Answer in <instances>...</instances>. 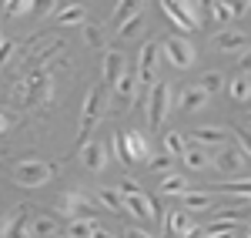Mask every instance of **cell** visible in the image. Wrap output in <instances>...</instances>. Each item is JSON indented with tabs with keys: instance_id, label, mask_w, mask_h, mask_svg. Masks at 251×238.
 Wrapping results in <instances>:
<instances>
[{
	"instance_id": "obj_1",
	"label": "cell",
	"mask_w": 251,
	"mask_h": 238,
	"mask_svg": "<svg viewBox=\"0 0 251 238\" xmlns=\"http://www.w3.org/2000/svg\"><path fill=\"white\" fill-rule=\"evenodd\" d=\"M50 94H54V74H50V67L27 71L20 80L10 84V104H37V101H50Z\"/></svg>"
},
{
	"instance_id": "obj_2",
	"label": "cell",
	"mask_w": 251,
	"mask_h": 238,
	"mask_svg": "<svg viewBox=\"0 0 251 238\" xmlns=\"http://www.w3.org/2000/svg\"><path fill=\"white\" fill-rule=\"evenodd\" d=\"M60 47H64V40L60 37H34L24 51L17 54V64L24 67H30V71H37V67H47V60L57 57Z\"/></svg>"
},
{
	"instance_id": "obj_3",
	"label": "cell",
	"mask_w": 251,
	"mask_h": 238,
	"mask_svg": "<svg viewBox=\"0 0 251 238\" xmlns=\"http://www.w3.org/2000/svg\"><path fill=\"white\" fill-rule=\"evenodd\" d=\"M57 175V164L50 161H37V158H27V161H17L14 164V181L20 188H40Z\"/></svg>"
},
{
	"instance_id": "obj_4",
	"label": "cell",
	"mask_w": 251,
	"mask_h": 238,
	"mask_svg": "<svg viewBox=\"0 0 251 238\" xmlns=\"http://www.w3.org/2000/svg\"><path fill=\"white\" fill-rule=\"evenodd\" d=\"M100 114H104V91H100V87H91V91H87V98H84V107H80V134H77V148L91 141V131H94V124L100 121Z\"/></svg>"
},
{
	"instance_id": "obj_5",
	"label": "cell",
	"mask_w": 251,
	"mask_h": 238,
	"mask_svg": "<svg viewBox=\"0 0 251 238\" xmlns=\"http://www.w3.org/2000/svg\"><path fill=\"white\" fill-rule=\"evenodd\" d=\"M161 54H164V57H168V64H174L177 71H188V67H194V60H198L194 44L188 37H177V34L161 44Z\"/></svg>"
},
{
	"instance_id": "obj_6",
	"label": "cell",
	"mask_w": 251,
	"mask_h": 238,
	"mask_svg": "<svg viewBox=\"0 0 251 238\" xmlns=\"http://www.w3.org/2000/svg\"><path fill=\"white\" fill-rule=\"evenodd\" d=\"M94 208H100V205H97L91 195H84V191H64L57 198V215L67 218V221L80 218V215H91Z\"/></svg>"
},
{
	"instance_id": "obj_7",
	"label": "cell",
	"mask_w": 251,
	"mask_h": 238,
	"mask_svg": "<svg viewBox=\"0 0 251 238\" xmlns=\"http://www.w3.org/2000/svg\"><path fill=\"white\" fill-rule=\"evenodd\" d=\"M168 111H171V87L164 80H157L154 87L148 91V124L161 128L164 118H168Z\"/></svg>"
},
{
	"instance_id": "obj_8",
	"label": "cell",
	"mask_w": 251,
	"mask_h": 238,
	"mask_svg": "<svg viewBox=\"0 0 251 238\" xmlns=\"http://www.w3.org/2000/svg\"><path fill=\"white\" fill-rule=\"evenodd\" d=\"M157 57H161V47L151 44V40H148V44L141 47V54H137V71L134 74H137V84H144L148 91L157 84Z\"/></svg>"
},
{
	"instance_id": "obj_9",
	"label": "cell",
	"mask_w": 251,
	"mask_h": 238,
	"mask_svg": "<svg viewBox=\"0 0 251 238\" xmlns=\"http://www.w3.org/2000/svg\"><path fill=\"white\" fill-rule=\"evenodd\" d=\"M225 141H228V131L221 128V124H208V128H194L191 131V148H225Z\"/></svg>"
},
{
	"instance_id": "obj_10",
	"label": "cell",
	"mask_w": 251,
	"mask_h": 238,
	"mask_svg": "<svg viewBox=\"0 0 251 238\" xmlns=\"http://www.w3.org/2000/svg\"><path fill=\"white\" fill-rule=\"evenodd\" d=\"M80 164L91 171V175H100L104 168H107V148L100 144V141H87V144H80Z\"/></svg>"
},
{
	"instance_id": "obj_11",
	"label": "cell",
	"mask_w": 251,
	"mask_h": 238,
	"mask_svg": "<svg viewBox=\"0 0 251 238\" xmlns=\"http://www.w3.org/2000/svg\"><path fill=\"white\" fill-rule=\"evenodd\" d=\"M124 212L127 215H134V218H141V221H154L161 212H157V205L144 191H137V195H124Z\"/></svg>"
},
{
	"instance_id": "obj_12",
	"label": "cell",
	"mask_w": 251,
	"mask_h": 238,
	"mask_svg": "<svg viewBox=\"0 0 251 238\" xmlns=\"http://www.w3.org/2000/svg\"><path fill=\"white\" fill-rule=\"evenodd\" d=\"M211 47L218 54H245L248 51V37L241 30H221L211 37Z\"/></svg>"
},
{
	"instance_id": "obj_13",
	"label": "cell",
	"mask_w": 251,
	"mask_h": 238,
	"mask_svg": "<svg viewBox=\"0 0 251 238\" xmlns=\"http://www.w3.org/2000/svg\"><path fill=\"white\" fill-rule=\"evenodd\" d=\"M114 94L117 101H124V107H134V101H137V74L134 71H121V78L114 80Z\"/></svg>"
},
{
	"instance_id": "obj_14",
	"label": "cell",
	"mask_w": 251,
	"mask_h": 238,
	"mask_svg": "<svg viewBox=\"0 0 251 238\" xmlns=\"http://www.w3.org/2000/svg\"><path fill=\"white\" fill-rule=\"evenodd\" d=\"M211 164L218 171H225V175H238L241 164H245V155H241V148H218Z\"/></svg>"
},
{
	"instance_id": "obj_15",
	"label": "cell",
	"mask_w": 251,
	"mask_h": 238,
	"mask_svg": "<svg viewBox=\"0 0 251 238\" xmlns=\"http://www.w3.org/2000/svg\"><path fill=\"white\" fill-rule=\"evenodd\" d=\"M27 208H30V205H20L17 218L7 221L0 235H3V238H34V235H30V212H27Z\"/></svg>"
},
{
	"instance_id": "obj_16",
	"label": "cell",
	"mask_w": 251,
	"mask_h": 238,
	"mask_svg": "<svg viewBox=\"0 0 251 238\" xmlns=\"http://www.w3.org/2000/svg\"><path fill=\"white\" fill-rule=\"evenodd\" d=\"M174 7H177V14H181V17H184V24H188V27H191V30H204V10H208V7H201V3H194V0H181V3H174Z\"/></svg>"
},
{
	"instance_id": "obj_17",
	"label": "cell",
	"mask_w": 251,
	"mask_h": 238,
	"mask_svg": "<svg viewBox=\"0 0 251 238\" xmlns=\"http://www.w3.org/2000/svg\"><path fill=\"white\" fill-rule=\"evenodd\" d=\"M208 101L211 98L204 94V87H201V84H191V87L181 91V101H177V104H181V111H201Z\"/></svg>"
},
{
	"instance_id": "obj_18",
	"label": "cell",
	"mask_w": 251,
	"mask_h": 238,
	"mask_svg": "<svg viewBox=\"0 0 251 238\" xmlns=\"http://www.w3.org/2000/svg\"><path fill=\"white\" fill-rule=\"evenodd\" d=\"M84 17H87V7H84V3H71V7H60L57 14H54V20H57L60 27H77V24H84Z\"/></svg>"
},
{
	"instance_id": "obj_19",
	"label": "cell",
	"mask_w": 251,
	"mask_h": 238,
	"mask_svg": "<svg viewBox=\"0 0 251 238\" xmlns=\"http://www.w3.org/2000/svg\"><path fill=\"white\" fill-rule=\"evenodd\" d=\"M124 141H127V151H131V161H148L151 158V148L141 131H124Z\"/></svg>"
},
{
	"instance_id": "obj_20",
	"label": "cell",
	"mask_w": 251,
	"mask_h": 238,
	"mask_svg": "<svg viewBox=\"0 0 251 238\" xmlns=\"http://www.w3.org/2000/svg\"><path fill=\"white\" fill-rule=\"evenodd\" d=\"M124 67H127V64H124V57H121V51H107V54H104V64H100V74H104V80L114 84Z\"/></svg>"
},
{
	"instance_id": "obj_21",
	"label": "cell",
	"mask_w": 251,
	"mask_h": 238,
	"mask_svg": "<svg viewBox=\"0 0 251 238\" xmlns=\"http://www.w3.org/2000/svg\"><path fill=\"white\" fill-rule=\"evenodd\" d=\"M191 228H194V221H191V215H188L184 208H174L171 215H168V232H171V235H181V238H184Z\"/></svg>"
},
{
	"instance_id": "obj_22",
	"label": "cell",
	"mask_w": 251,
	"mask_h": 238,
	"mask_svg": "<svg viewBox=\"0 0 251 238\" xmlns=\"http://www.w3.org/2000/svg\"><path fill=\"white\" fill-rule=\"evenodd\" d=\"M214 198L208 195V191H184L181 195V208L184 212H204V208H211Z\"/></svg>"
},
{
	"instance_id": "obj_23",
	"label": "cell",
	"mask_w": 251,
	"mask_h": 238,
	"mask_svg": "<svg viewBox=\"0 0 251 238\" xmlns=\"http://www.w3.org/2000/svg\"><path fill=\"white\" fill-rule=\"evenodd\" d=\"M181 161H184L191 171H208V168H211V155H208L204 148H191V144H188V151H184Z\"/></svg>"
},
{
	"instance_id": "obj_24",
	"label": "cell",
	"mask_w": 251,
	"mask_h": 238,
	"mask_svg": "<svg viewBox=\"0 0 251 238\" xmlns=\"http://www.w3.org/2000/svg\"><path fill=\"white\" fill-rule=\"evenodd\" d=\"M97 205L107 208V212H124V195L117 188H97Z\"/></svg>"
},
{
	"instance_id": "obj_25",
	"label": "cell",
	"mask_w": 251,
	"mask_h": 238,
	"mask_svg": "<svg viewBox=\"0 0 251 238\" xmlns=\"http://www.w3.org/2000/svg\"><path fill=\"white\" fill-rule=\"evenodd\" d=\"M57 218L54 215H37V218H30V235H40V238H50L57 235Z\"/></svg>"
},
{
	"instance_id": "obj_26",
	"label": "cell",
	"mask_w": 251,
	"mask_h": 238,
	"mask_svg": "<svg viewBox=\"0 0 251 238\" xmlns=\"http://www.w3.org/2000/svg\"><path fill=\"white\" fill-rule=\"evenodd\" d=\"M184 191H188V178H184V175L168 171V175L161 178V195H184Z\"/></svg>"
},
{
	"instance_id": "obj_27",
	"label": "cell",
	"mask_w": 251,
	"mask_h": 238,
	"mask_svg": "<svg viewBox=\"0 0 251 238\" xmlns=\"http://www.w3.org/2000/svg\"><path fill=\"white\" fill-rule=\"evenodd\" d=\"M225 195H234V198H245L251 201V178H238V181H225L221 185Z\"/></svg>"
},
{
	"instance_id": "obj_28",
	"label": "cell",
	"mask_w": 251,
	"mask_h": 238,
	"mask_svg": "<svg viewBox=\"0 0 251 238\" xmlns=\"http://www.w3.org/2000/svg\"><path fill=\"white\" fill-rule=\"evenodd\" d=\"M164 148H168V158H184L188 138H181L177 131H171V134H164Z\"/></svg>"
},
{
	"instance_id": "obj_29",
	"label": "cell",
	"mask_w": 251,
	"mask_h": 238,
	"mask_svg": "<svg viewBox=\"0 0 251 238\" xmlns=\"http://www.w3.org/2000/svg\"><path fill=\"white\" fill-rule=\"evenodd\" d=\"M228 94H231V101H251V78H238L228 84Z\"/></svg>"
},
{
	"instance_id": "obj_30",
	"label": "cell",
	"mask_w": 251,
	"mask_h": 238,
	"mask_svg": "<svg viewBox=\"0 0 251 238\" xmlns=\"http://www.w3.org/2000/svg\"><path fill=\"white\" fill-rule=\"evenodd\" d=\"M91 232H94V218L67 221V238H91Z\"/></svg>"
},
{
	"instance_id": "obj_31",
	"label": "cell",
	"mask_w": 251,
	"mask_h": 238,
	"mask_svg": "<svg viewBox=\"0 0 251 238\" xmlns=\"http://www.w3.org/2000/svg\"><path fill=\"white\" fill-rule=\"evenodd\" d=\"M161 10H164V17H168V20L174 24V27H177V37H181V34H191V27L184 24V17L177 14V7H174L171 0H164V3H161Z\"/></svg>"
},
{
	"instance_id": "obj_32",
	"label": "cell",
	"mask_w": 251,
	"mask_h": 238,
	"mask_svg": "<svg viewBox=\"0 0 251 238\" xmlns=\"http://www.w3.org/2000/svg\"><path fill=\"white\" fill-rule=\"evenodd\" d=\"M111 151H114V158L121 161L124 168H127V164H134V161H131V151H127V141H124V134H121V131L111 138Z\"/></svg>"
},
{
	"instance_id": "obj_33",
	"label": "cell",
	"mask_w": 251,
	"mask_h": 238,
	"mask_svg": "<svg viewBox=\"0 0 251 238\" xmlns=\"http://www.w3.org/2000/svg\"><path fill=\"white\" fill-rule=\"evenodd\" d=\"M0 7H3V14H10V17H27V14L37 10V3H30V0H20V3L7 0V3H0Z\"/></svg>"
},
{
	"instance_id": "obj_34",
	"label": "cell",
	"mask_w": 251,
	"mask_h": 238,
	"mask_svg": "<svg viewBox=\"0 0 251 238\" xmlns=\"http://www.w3.org/2000/svg\"><path fill=\"white\" fill-rule=\"evenodd\" d=\"M141 14V3H117L114 7V20H117V27L124 24V20H131Z\"/></svg>"
},
{
	"instance_id": "obj_35",
	"label": "cell",
	"mask_w": 251,
	"mask_h": 238,
	"mask_svg": "<svg viewBox=\"0 0 251 238\" xmlns=\"http://www.w3.org/2000/svg\"><path fill=\"white\" fill-rule=\"evenodd\" d=\"M201 87H204V94L211 98V94H218V91L225 87V78H221L218 71H211V74H204V80H201Z\"/></svg>"
},
{
	"instance_id": "obj_36",
	"label": "cell",
	"mask_w": 251,
	"mask_h": 238,
	"mask_svg": "<svg viewBox=\"0 0 251 238\" xmlns=\"http://www.w3.org/2000/svg\"><path fill=\"white\" fill-rule=\"evenodd\" d=\"M141 27H144V17L137 14V17H131V20H124L121 27H117V34L121 37H134V34H141Z\"/></svg>"
},
{
	"instance_id": "obj_37",
	"label": "cell",
	"mask_w": 251,
	"mask_h": 238,
	"mask_svg": "<svg viewBox=\"0 0 251 238\" xmlns=\"http://www.w3.org/2000/svg\"><path fill=\"white\" fill-rule=\"evenodd\" d=\"M208 14H211L218 24H225V20H231V7H228L225 0H214V3H208Z\"/></svg>"
},
{
	"instance_id": "obj_38",
	"label": "cell",
	"mask_w": 251,
	"mask_h": 238,
	"mask_svg": "<svg viewBox=\"0 0 251 238\" xmlns=\"http://www.w3.org/2000/svg\"><path fill=\"white\" fill-rule=\"evenodd\" d=\"M148 164H151V171H161V175H168L174 168V158H168V155H157V158H148Z\"/></svg>"
},
{
	"instance_id": "obj_39",
	"label": "cell",
	"mask_w": 251,
	"mask_h": 238,
	"mask_svg": "<svg viewBox=\"0 0 251 238\" xmlns=\"http://www.w3.org/2000/svg\"><path fill=\"white\" fill-rule=\"evenodd\" d=\"M14 51H17V44H14V40H3V44H0V67L14 57Z\"/></svg>"
},
{
	"instance_id": "obj_40",
	"label": "cell",
	"mask_w": 251,
	"mask_h": 238,
	"mask_svg": "<svg viewBox=\"0 0 251 238\" xmlns=\"http://www.w3.org/2000/svg\"><path fill=\"white\" fill-rule=\"evenodd\" d=\"M117 191H121V195H137V191H141V185H137L134 178H124L121 185H117Z\"/></svg>"
},
{
	"instance_id": "obj_41",
	"label": "cell",
	"mask_w": 251,
	"mask_h": 238,
	"mask_svg": "<svg viewBox=\"0 0 251 238\" xmlns=\"http://www.w3.org/2000/svg\"><path fill=\"white\" fill-rule=\"evenodd\" d=\"M238 144H241V155H248V158H251V131L241 128V131H238Z\"/></svg>"
},
{
	"instance_id": "obj_42",
	"label": "cell",
	"mask_w": 251,
	"mask_h": 238,
	"mask_svg": "<svg viewBox=\"0 0 251 238\" xmlns=\"http://www.w3.org/2000/svg\"><path fill=\"white\" fill-rule=\"evenodd\" d=\"M84 40L94 47V44H100V27H84Z\"/></svg>"
},
{
	"instance_id": "obj_43",
	"label": "cell",
	"mask_w": 251,
	"mask_h": 238,
	"mask_svg": "<svg viewBox=\"0 0 251 238\" xmlns=\"http://www.w3.org/2000/svg\"><path fill=\"white\" fill-rule=\"evenodd\" d=\"M238 74H241V78H248V74H251V51H245V54H241V64H238Z\"/></svg>"
},
{
	"instance_id": "obj_44",
	"label": "cell",
	"mask_w": 251,
	"mask_h": 238,
	"mask_svg": "<svg viewBox=\"0 0 251 238\" xmlns=\"http://www.w3.org/2000/svg\"><path fill=\"white\" fill-rule=\"evenodd\" d=\"M231 7V17H238V14H248L251 10V3H228Z\"/></svg>"
},
{
	"instance_id": "obj_45",
	"label": "cell",
	"mask_w": 251,
	"mask_h": 238,
	"mask_svg": "<svg viewBox=\"0 0 251 238\" xmlns=\"http://www.w3.org/2000/svg\"><path fill=\"white\" fill-rule=\"evenodd\" d=\"M127 238H154V235H151V232H144V228H131Z\"/></svg>"
},
{
	"instance_id": "obj_46",
	"label": "cell",
	"mask_w": 251,
	"mask_h": 238,
	"mask_svg": "<svg viewBox=\"0 0 251 238\" xmlns=\"http://www.w3.org/2000/svg\"><path fill=\"white\" fill-rule=\"evenodd\" d=\"M3 131H10V121H7V114H0V134Z\"/></svg>"
},
{
	"instance_id": "obj_47",
	"label": "cell",
	"mask_w": 251,
	"mask_h": 238,
	"mask_svg": "<svg viewBox=\"0 0 251 238\" xmlns=\"http://www.w3.org/2000/svg\"><path fill=\"white\" fill-rule=\"evenodd\" d=\"M0 232H3V208H0Z\"/></svg>"
},
{
	"instance_id": "obj_48",
	"label": "cell",
	"mask_w": 251,
	"mask_h": 238,
	"mask_svg": "<svg viewBox=\"0 0 251 238\" xmlns=\"http://www.w3.org/2000/svg\"><path fill=\"white\" fill-rule=\"evenodd\" d=\"M248 124H251V114H248Z\"/></svg>"
},
{
	"instance_id": "obj_49",
	"label": "cell",
	"mask_w": 251,
	"mask_h": 238,
	"mask_svg": "<svg viewBox=\"0 0 251 238\" xmlns=\"http://www.w3.org/2000/svg\"><path fill=\"white\" fill-rule=\"evenodd\" d=\"M248 238H251V228H248Z\"/></svg>"
}]
</instances>
